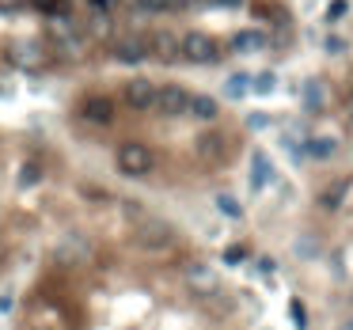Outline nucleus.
<instances>
[{"instance_id":"nucleus-1","label":"nucleus","mask_w":353,"mask_h":330,"mask_svg":"<svg viewBox=\"0 0 353 330\" xmlns=\"http://www.w3.org/2000/svg\"><path fill=\"white\" fill-rule=\"evenodd\" d=\"M103 53L118 65H145L148 61V34L145 31H114L103 42Z\"/></svg>"},{"instance_id":"nucleus-24","label":"nucleus","mask_w":353,"mask_h":330,"mask_svg":"<svg viewBox=\"0 0 353 330\" xmlns=\"http://www.w3.org/2000/svg\"><path fill=\"white\" fill-rule=\"evenodd\" d=\"M247 125H251V129H266L270 118H266V114H251V118H247Z\"/></svg>"},{"instance_id":"nucleus-16","label":"nucleus","mask_w":353,"mask_h":330,"mask_svg":"<svg viewBox=\"0 0 353 330\" xmlns=\"http://www.w3.org/2000/svg\"><path fill=\"white\" fill-rule=\"evenodd\" d=\"M273 88H278V76H273V73H258V76H251V91H255V95H270Z\"/></svg>"},{"instance_id":"nucleus-4","label":"nucleus","mask_w":353,"mask_h":330,"mask_svg":"<svg viewBox=\"0 0 353 330\" xmlns=\"http://www.w3.org/2000/svg\"><path fill=\"white\" fill-rule=\"evenodd\" d=\"M76 118L84 125H95V129L114 125V118H118L114 95H107V91H84L80 99H76Z\"/></svg>"},{"instance_id":"nucleus-13","label":"nucleus","mask_w":353,"mask_h":330,"mask_svg":"<svg viewBox=\"0 0 353 330\" xmlns=\"http://www.w3.org/2000/svg\"><path fill=\"white\" fill-rule=\"evenodd\" d=\"M42 179H46L42 160H23V164H19V186H38Z\"/></svg>"},{"instance_id":"nucleus-23","label":"nucleus","mask_w":353,"mask_h":330,"mask_svg":"<svg viewBox=\"0 0 353 330\" xmlns=\"http://www.w3.org/2000/svg\"><path fill=\"white\" fill-rule=\"evenodd\" d=\"M323 46H327V53H345V42H342V38H334V34H330Z\"/></svg>"},{"instance_id":"nucleus-27","label":"nucleus","mask_w":353,"mask_h":330,"mask_svg":"<svg viewBox=\"0 0 353 330\" xmlns=\"http://www.w3.org/2000/svg\"><path fill=\"white\" fill-rule=\"evenodd\" d=\"M8 307H12V296H0V315L8 312Z\"/></svg>"},{"instance_id":"nucleus-21","label":"nucleus","mask_w":353,"mask_h":330,"mask_svg":"<svg viewBox=\"0 0 353 330\" xmlns=\"http://www.w3.org/2000/svg\"><path fill=\"white\" fill-rule=\"evenodd\" d=\"M304 103H308L312 110L323 103V99H319V84H315V80H308V88H304Z\"/></svg>"},{"instance_id":"nucleus-22","label":"nucleus","mask_w":353,"mask_h":330,"mask_svg":"<svg viewBox=\"0 0 353 330\" xmlns=\"http://www.w3.org/2000/svg\"><path fill=\"white\" fill-rule=\"evenodd\" d=\"M243 258H247V251H243V247H228V251H224V262H228V266L243 262Z\"/></svg>"},{"instance_id":"nucleus-18","label":"nucleus","mask_w":353,"mask_h":330,"mask_svg":"<svg viewBox=\"0 0 353 330\" xmlns=\"http://www.w3.org/2000/svg\"><path fill=\"white\" fill-rule=\"evenodd\" d=\"M84 4H88V12H103V16H114L122 8V0H84Z\"/></svg>"},{"instance_id":"nucleus-14","label":"nucleus","mask_w":353,"mask_h":330,"mask_svg":"<svg viewBox=\"0 0 353 330\" xmlns=\"http://www.w3.org/2000/svg\"><path fill=\"white\" fill-rule=\"evenodd\" d=\"M334 149H338V140H334V137H315V140H308V144H304V156L330 160V156H334Z\"/></svg>"},{"instance_id":"nucleus-3","label":"nucleus","mask_w":353,"mask_h":330,"mask_svg":"<svg viewBox=\"0 0 353 330\" xmlns=\"http://www.w3.org/2000/svg\"><path fill=\"white\" fill-rule=\"evenodd\" d=\"M175 243H179L175 228L167 220H156V216H141L137 228H133V247L148 251V255H164V251L175 247Z\"/></svg>"},{"instance_id":"nucleus-15","label":"nucleus","mask_w":353,"mask_h":330,"mask_svg":"<svg viewBox=\"0 0 353 330\" xmlns=\"http://www.w3.org/2000/svg\"><path fill=\"white\" fill-rule=\"evenodd\" d=\"M247 91H251V76H247V73L228 76V84H224V95H228V99H243Z\"/></svg>"},{"instance_id":"nucleus-8","label":"nucleus","mask_w":353,"mask_h":330,"mask_svg":"<svg viewBox=\"0 0 353 330\" xmlns=\"http://www.w3.org/2000/svg\"><path fill=\"white\" fill-rule=\"evenodd\" d=\"M148 34V61H160V65H175L179 58V34L175 31H145Z\"/></svg>"},{"instance_id":"nucleus-19","label":"nucleus","mask_w":353,"mask_h":330,"mask_svg":"<svg viewBox=\"0 0 353 330\" xmlns=\"http://www.w3.org/2000/svg\"><path fill=\"white\" fill-rule=\"evenodd\" d=\"M345 12H350V4H345V0H330V4H327V12H323V16H327V23H334V19H342Z\"/></svg>"},{"instance_id":"nucleus-7","label":"nucleus","mask_w":353,"mask_h":330,"mask_svg":"<svg viewBox=\"0 0 353 330\" xmlns=\"http://www.w3.org/2000/svg\"><path fill=\"white\" fill-rule=\"evenodd\" d=\"M156 88L160 84H152L148 76H133V80L122 84V103L130 110H137V114H145V110H152V103H156Z\"/></svg>"},{"instance_id":"nucleus-2","label":"nucleus","mask_w":353,"mask_h":330,"mask_svg":"<svg viewBox=\"0 0 353 330\" xmlns=\"http://www.w3.org/2000/svg\"><path fill=\"white\" fill-rule=\"evenodd\" d=\"M179 58L190 61V65H221L224 46L209 31H186L179 34Z\"/></svg>"},{"instance_id":"nucleus-20","label":"nucleus","mask_w":353,"mask_h":330,"mask_svg":"<svg viewBox=\"0 0 353 330\" xmlns=\"http://www.w3.org/2000/svg\"><path fill=\"white\" fill-rule=\"evenodd\" d=\"M342 198H345V186L338 182L334 190H327V194H323V205H327V209H338V205H342Z\"/></svg>"},{"instance_id":"nucleus-5","label":"nucleus","mask_w":353,"mask_h":330,"mask_svg":"<svg viewBox=\"0 0 353 330\" xmlns=\"http://www.w3.org/2000/svg\"><path fill=\"white\" fill-rule=\"evenodd\" d=\"M114 167L125 179H145V175H152V167H156V156H152V149L141 144V140H125L114 152Z\"/></svg>"},{"instance_id":"nucleus-26","label":"nucleus","mask_w":353,"mask_h":330,"mask_svg":"<svg viewBox=\"0 0 353 330\" xmlns=\"http://www.w3.org/2000/svg\"><path fill=\"white\" fill-rule=\"evenodd\" d=\"M247 0H213V8H243Z\"/></svg>"},{"instance_id":"nucleus-25","label":"nucleus","mask_w":353,"mask_h":330,"mask_svg":"<svg viewBox=\"0 0 353 330\" xmlns=\"http://www.w3.org/2000/svg\"><path fill=\"white\" fill-rule=\"evenodd\" d=\"M289 312H293L296 327H304V322H308V315H304V307H300V304H293V307H289Z\"/></svg>"},{"instance_id":"nucleus-6","label":"nucleus","mask_w":353,"mask_h":330,"mask_svg":"<svg viewBox=\"0 0 353 330\" xmlns=\"http://www.w3.org/2000/svg\"><path fill=\"white\" fill-rule=\"evenodd\" d=\"M186 107H190V91L182 88V84H160L156 88L152 110H156L160 118H186Z\"/></svg>"},{"instance_id":"nucleus-12","label":"nucleus","mask_w":353,"mask_h":330,"mask_svg":"<svg viewBox=\"0 0 353 330\" xmlns=\"http://www.w3.org/2000/svg\"><path fill=\"white\" fill-rule=\"evenodd\" d=\"M266 182H273V164L266 160V152H255V160H251V186L263 190Z\"/></svg>"},{"instance_id":"nucleus-17","label":"nucleus","mask_w":353,"mask_h":330,"mask_svg":"<svg viewBox=\"0 0 353 330\" xmlns=\"http://www.w3.org/2000/svg\"><path fill=\"white\" fill-rule=\"evenodd\" d=\"M217 209H221L224 216H232V220H239V216H243V205H239L232 194H217Z\"/></svg>"},{"instance_id":"nucleus-28","label":"nucleus","mask_w":353,"mask_h":330,"mask_svg":"<svg viewBox=\"0 0 353 330\" xmlns=\"http://www.w3.org/2000/svg\"><path fill=\"white\" fill-rule=\"evenodd\" d=\"M34 330H53V327H46V322H42V327H34Z\"/></svg>"},{"instance_id":"nucleus-11","label":"nucleus","mask_w":353,"mask_h":330,"mask_svg":"<svg viewBox=\"0 0 353 330\" xmlns=\"http://www.w3.org/2000/svg\"><path fill=\"white\" fill-rule=\"evenodd\" d=\"M266 42H270V34H266V31H236L228 46L236 53H258V50H266Z\"/></svg>"},{"instance_id":"nucleus-9","label":"nucleus","mask_w":353,"mask_h":330,"mask_svg":"<svg viewBox=\"0 0 353 330\" xmlns=\"http://www.w3.org/2000/svg\"><path fill=\"white\" fill-rule=\"evenodd\" d=\"M194 152H197L202 160H209V164H217V160H224V152H228V140H224V133L206 129L202 137L194 140Z\"/></svg>"},{"instance_id":"nucleus-10","label":"nucleus","mask_w":353,"mask_h":330,"mask_svg":"<svg viewBox=\"0 0 353 330\" xmlns=\"http://www.w3.org/2000/svg\"><path fill=\"white\" fill-rule=\"evenodd\" d=\"M186 118H197V122H217L221 118V103L213 95H202V91H190V107Z\"/></svg>"}]
</instances>
